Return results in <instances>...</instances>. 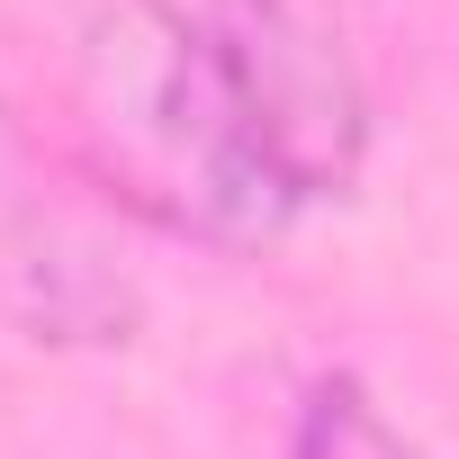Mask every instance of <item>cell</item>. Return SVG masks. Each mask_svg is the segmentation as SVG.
<instances>
[{
  "mask_svg": "<svg viewBox=\"0 0 459 459\" xmlns=\"http://www.w3.org/2000/svg\"><path fill=\"white\" fill-rule=\"evenodd\" d=\"M0 316H19L37 342H126L135 289L73 244H28L0 262Z\"/></svg>",
  "mask_w": 459,
  "mask_h": 459,
  "instance_id": "obj_3",
  "label": "cell"
},
{
  "mask_svg": "<svg viewBox=\"0 0 459 459\" xmlns=\"http://www.w3.org/2000/svg\"><path fill=\"white\" fill-rule=\"evenodd\" d=\"M207 55L225 73L253 153L298 207L342 198L369 153V82L342 0H207Z\"/></svg>",
  "mask_w": 459,
  "mask_h": 459,
  "instance_id": "obj_2",
  "label": "cell"
},
{
  "mask_svg": "<svg viewBox=\"0 0 459 459\" xmlns=\"http://www.w3.org/2000/svg\"><path fill=\"white\" fill-rule=\"evenodd\" d=\"M73 135L91 171L153 225L198 244H262L298 216L280 171L253 153L207 28L171 0H108L73 55Z\"/></svg>",
  "mask_w": 459,
  "mask_h": 459,
  "instance_id": "obj_1",
  "label": "cell"
},
{
  "mask_svg": "<svg viewBox=\"0 0 459 459\" xmlns=\"http://www.w3.org/2000/svg\"><path fill=\"white\" fill-rule=\"evenodd\" d=\"M289 459H423L360 378H316L289 432Z\"/></svg>",
  "mask_w": 459,
  "mask_h": 459,
  "instance_id": "obj_4",
  "label": "cell"
}]
</instances>
